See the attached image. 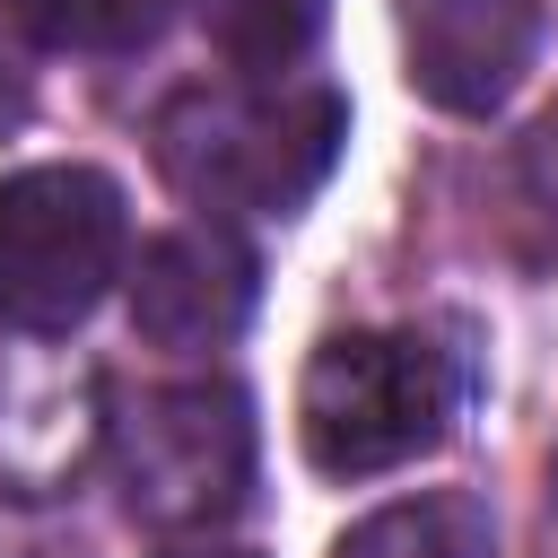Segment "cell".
Instances as JSON below:
<instances>
[{
  "mask_svg": "<svg viewBox=\"0 0 558 558\" xmlns=\"http://www.w3.org/2000/svg\"><path fill=\"white\" fill-rule=\"evenodd\" d=\"M157 174L209 218H288L314 201L349 140V105L305 78H227V87H174L148 122Z\"/></svg>",
  "mask_w": 558,
  "mask_h": 558,
  "instance_id": "6da1fadb",
  "label": "cell"
},
{
  "mask_svg": "<svg viewBox=\"0 0 558 558\" xmlns=\"http://www.w3.org/2000/svg\"><path fill=\"white\" fill-rule=\"evenodd\" d=\"M462 375L427 331H331L296 384L305 462L331 480H375L445 445Z\"/></svg>",
  "mask_w": 558,
  "mask_h": 558,
  "instance_id": "7a4b0ae2",
  "label": "cell"
},
{
  "mask_svg": "<svg viewBox=\"0 0 558 558\" xmlns=\"http://www.w3.org/2000/svg\"><path fill=\"white\" fill-rule=\"evenodd\" d=\"M105 462L140 523L157 532L227 523L253 488V401L227 375L140 384L105 410Z\"/></svg>",
  "mask_w": 558,
  "mask_h": 558,
  "instance_id": "3957f363",
  "label": "cell"
},
{
  "mask_svg": "<svg viewBox=\"0 0 558 558\" xmlns=\"http://www.w3.org/2000/svg\"><path fill=\"white\" fill-rule=\"evenodd\" d=\"M131 209L122 183L96 166H26L0 174V323L26 340H52L96 314V296L122 279Z\"/></svg>",
  "mask_w": 558,
  "mask_h": 558,
  "instance_id": "277c9868",
  "label": "cell"
},
{
  "mask_svg": "<svg viewBox=\"0 0 558 558\" xmlns=\"http://www.w3.org/2000/svg\"><path fill=\"white\" fill-rule=\"evenodd\" d=\"M392 17L401 70L436 113H497L541 52V0H392Z\"/></svg>",
  "mask_w": 558,
  "mask_h": 558,
  "instance_id": "5b68a950",
  "label": "cell"
},
{
  "mask_svg": "<svg viewBox=\"0 0 558 558\" xmlns=\"http://www.w3.org/2000/svg\"><path fill=\"white\" fill-rule=\"evenodd\" d=\"M253 314V253L227 227H174L131 270V331L148 349H227Z\"/></svg>",
  "mask_w": 558,
  "mask_h": 558,
  "instance_id": "8992f818",
  "label": "cell"
},
{
  "mask_svg": "<svg viewBox=\"0 0 558 558\" xmlns=\"http://www.w3.org/2000/svg\"><path fill=\"white\" fill-rule=\"evenodd\" d=\"M331 558H497V523L462 488H427L401 506H375L331 541Z\"/></svg>",
  "mask_w": 558,
  "mask_h": 558,
  "instance_id": "52a82bcc",
  "label": "cell"
},
{
  "mask_svg": "<svg viewBox=\"0 0 558 558\" xmlns=\"http://www.w3.org/2000/svg\"><path fill=\"white\" fill-rule=\"evenodd\" d=\"M331 0H192V26L209 35V52L244 78H279L314 52Z\"/></svg>",
  "mask_w": 558,
  "mask_h": 558,
  "instance_id": "ba28073f",
  "label": "cell"
},
{
  "mask_svg": "<svg viewBox=\"0 0 558 558\" xmlns=\"http://www.w3.org/2000/svg\"><path fill=\"white\" fill-rule=\"evenodd\" d=\"M9 26L44 52H140L166 26V0H9Z\"/></svg>",
  "mask_w": 558,
  "mask_h": 558,
  "instance_id": "9c48e42d",
  "label": "cell"
},
{
  "mask_svg": "<svg viewBox=\"0 0 558 558\" xmlns=\"http://www.w3.org/2000/svg\"><path fill=\"white\" fill-rule=\"evenodd\" d=\"M523 183H532V209L558 227V113H549V122L523 140Z\"/></svg>",
  "mask_w": 558,
  "mask_h": 558,
  "instance_id": "30bf717a",
  "label": "cell"
},
{
  "mask_svg": "<svg viewBox=\"0 0 558 558\" xmlns=\"http://www.w3.org/2000/svg\"><path fill=\"white\" fill-rule=\"evenodd\" d=\"M0 558H78V549H61V541H26V549H0Z\"/></svg>",
  "mask_w": 558,
  "mask_h": 558,
  "instance_id": "8fae6325",
  "label": "cell"
},
{
  "mask_svg": "<svg viewBox=\"0 0 558 558\" xmlns=\"http://www.w3.org/2000/svg\"><path fill=\"white\" fill-rule=\"evenodd\" d=\"M166 558H253V549H166Z\"/></svg>",
  "mask_w": 558,
  "mask_h": 558,
  "instance_id": "7c38bea8",
  "label": "cell"
}]
</instances>
